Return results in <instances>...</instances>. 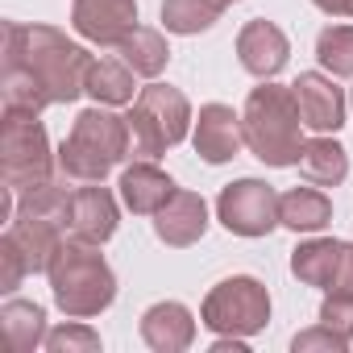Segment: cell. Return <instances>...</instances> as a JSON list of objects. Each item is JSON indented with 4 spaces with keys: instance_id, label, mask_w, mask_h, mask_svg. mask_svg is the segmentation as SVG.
Returning a JSON list of instances; mask_svg holds the SVG:
<instances>
[{
    "instance_id": "obj_1",
    "label": "cell",
    "mask_w": 353,
    "mask_h": 353,
    "mask_svg": "<svg viewBox=\"0 0 353 353\" xmlns=\"http://www.w3.org/2000/svg\"><path fill=\"white\" fill-rule=\"evenodd\" d=\"M92 54L75 46L54 26H21L5 21V63H0V88L13 108H50L71 104L88 92Z\"/></svg>"
},
{
    "instance_id": "obj_2",
    "label": "cell",
    "mask_w": 353,
    "mask_h": 353,
    "mask_svg": "<svg viewBox=\"0 0 353 353\" xmlns=\"http://www.w3.org/2000/svg\"><path fill=\"white\" fill-rule=\"evenodd\" d=\"M133 158V133H129V117H117L112 108L96 104L83 108L71 125V133L59 145V174L63 179H79V183H100L104 174Z\"/></svg>"
},
{
    "instance_id": "obj_3",
    "label": "cell",
    "mask_w": 353,
    "mask_h": 353,
    "mask_svg": "<svg viewBox=\"0 0 353 353\" xmlns=\"http://www.w3.org/2000/svg\"><path fill=\"white\" fill-rule=\"evenodd\" d=\"M303 117H299V100L291 88L262 79V88H254L245 96L241 108V133L254 158H262L266 166H295L303 154Z\"/></svg>"
},
{
    "instance_id": "obj_4",
    "label": "cell",
    "mask_w": 353,
    "mask_h": 353,
    "mask_svg": "<svg viewBox=\"0 0 353 353\" xmlns=\"http://www.w3.org/2000/svg\"><path fill=\"white\" fill-rule=\"evenodd\" d=\"M46 274H50L54 303H59L71 320H92V316H100V312L117 299L112 266L104 262L100 245H92V241L67 237V241L54 250Z\"/></svg>"
},
{
    "instance_id": "obj_5",
    "label": "cell",
    "mask_w": 353,
    "mask_h": 353,
    "mask_svg": "<svg viewBox=\"0 0 353 353\" xmlns=\"http://www.w3.org/2000/svg\"><path fill=\"white\" fill-rule=\"evenodd\" d=\"M54 166L59 158H50V137L38 112L5 104V121H0V174H5V188L13 192L38 188L54 179Z\"/></svg>"
},
{
    "instance_id": "obj_6",
    "label": "cell",
    "mask_w": 353,
    "mask_h": 353,
    "mask_svg": "<svg viewBox=\"0 0 353 353\" xmlns=\"http://www.w3.org/2000/svg\"><path fill=\"white\" fill-rule=\"evenodd\" d=\"M192 129V104L179 88L150 83L137 92L133 112H129V133H133V154L137 158H158L170 145H179Z\"/></svg>"
},
{
    "instance_id": "obj_7",
    "label": "cell",
    "mask_w": 353,
    "mask_h": 353,
    "mask_svg": "<svg viewBox=\"0 0 353 353\" xmlns=\"http://www.w3.org/2000/svg\"><path fill=\"white\" fill-rule=\"evenodd\" d=\"M266 320H270V295L250 274H233L216 283L200 307V324L225 336H254L266 328Z\"/></svg>"
},
{
    "instance_id": "obj_8",
    "label": "cell",
    "mask_w": 353,
    "mask_h": 353,
    "mask_svg": "<svg viewBox=\"0 0 353 353\" xmlns=\"http://www.w3.org/2000/svg\"><path fill=\"white\" fill-rule=\"evenodd\" d=\"M216 216L229 233L237 237H266L279 221V192L262 179H237L221 192Z\"/></svg>"
},
{
    "instance_id": "obj_9",
    "label": "cell",
    "mask_w": 353,
    "mask_h": 353,
    "mask_svg": "<svg viewBox=\"0 0 353 353\" xmlns=\"http://www.w3.org/2000/svg\"><path fill=\"white\" fill-rule=\"evenodd\" d=\"M71 26L96 46H121L137 30V0H75Z\"/></svg>"
},
{
    "instance_id": "obj_10",
    "label": "cell",
    "mask_w": 353,
    "mask_h": 353,
    "mask_svg": "<svg viewBox=\"0 0 353 353\" xmlns=\"http://www.w3.org/2000/svg\"><path fill=\"white\" fill-rule=\"evenodd\" d=\"M237 59H241V67L250 75L274 79L287 67V59H291V42H287V34L274 21L258 17V21H245L241 26V34H237Z\"/></svg>"
},
{
    "instance_id": "obj_11",
    "label": "cell",
    "mask_w": 353,
    "mask_h": 353,
    "mask_svg": "<svg viewBox=\"0 0 353 353\" xmlns=\"http://www.w3.org/2000/svg\"><path fill=\"white\" fill-rule=\"evenodd\" d=\"M154 233L162 245L188 250L208 233V204L200 192H174L158 212H154Z\"/></svg>"
},
{
    "instance_id": "obj_12",
    "label": "cell",
    "mask_w": 353,
    "mask_h": 353,
    "mask_svg": "<svg viewBox=\"0 0 353 353\" xmlns=\"http://www.w3.org/2000/svg\"><path fill=\"white\" fill-rule=\"evenodd\" d=\"M196 154L208 162V166H221V162H233L245 145V133H241V117L229 108V104H204L200 117H196Z\"/></svg>"
},
{
    "instance_id": "obj_13",
    "label": "cell",
    "mask_w": 353,
    "mask_h": 353,
    "mask_svg": "<svg viewBox=\"0 0 353 353\" xmlns=\"http://www.w3.org/2000/svg\"><path fill=\"white\" fill-rule=\"evenodd\" d=\"M291 92H295V100H299V117H303L307 129H316V133H336V129L345 125V92H341L328 75L303 71V75L291 83Z\"/></svg>"
},
{
    "instance_id": "obj_14",
    "label": "cell",
    "mask_w": 353,
    "mask_h": 353,
    "mask_svg": "<svg viewBox=\"0 0 353 353\" xmlns=\"http://www.w3.org/2000/svg\"><path fill=\"white\" fill-rule=\"evenodd\" d=\"M117 200L108 188H79L71 192V208H67V237H79V241H92V245H104L112 233H117Z\"/></svg>"
},
{
    "instance_id": "obj_15",
    "label": "cell",
    "mask_w": 353,
    "mask_h": 353,
    "mask_svg": "<svg viewBox=\"0 0 353 353\" xmlns=\"http://www.w3.org/2000/svg\"><path fill=\"white\" fill-rule=\"evenodd\" d=\"M141 341H145L154 353H183V349L196 341V316H192L179 299L154 303V307L141 316Z\"/></svg>"
},
{
    "instance_id": "obj_16",
    "label": "cell",
    "mask_w": 353,
    "mask_h": 353,
    "mask_svg": "<svg viewBox=\"0 0 353 353\" xmlns=\"http://www.w3.org/2000/svg\"><path fill=\"white\" fill-rule=\"evenodd\" d=\"M174 192H179V188H174V179H170L162 166H154L150 158L121 170V200H125V208L133 216H154Z\"/></svg>"
},
{
    "instance_id": "obj_17",
    "label": "cell",
    "mask_w": 353,
    "mask_h": 353,
    "mask_svg": "<svg viewBox=\"0 0 353 353\" xmlns=\"http://www.w3.org/2000/svg\"><path fill=\"white\" fill-rule=\"evenodd\" d=\"M9 237L17 241V250L26 254V266L30 274H46L50 270V258L54 250L67 241V229L59 221H42V216H13L9 221Z\"/></svg>"
},
{
    "instance_id": "obj_18",
    "label": "cell",
    "mask_w": 353,
    "mask_h": 353,
    "mask_svg": "<svg viewBox=\"0 0 353 353\" xmlns=\"http://www.w3.org/2000/svg\"><path fill=\"white\" fill-rule=\"evenodd\" d=\"M341 262H345V241L312 237V241H303V245L291 254V274H295L303 287L332 291L336 279H341Z\"/></svg>"
},
{
    "instance_id": "obj_19",
    "label": "cell",
    "mask_w": 353,
    "mask_h": 353,
    "mask_svg": "<svg viewBox=\"0 0 353 353\" xmlns=\"http://www.w3.org/2000/svg\"><path fill=\"white\" fill-rule=\"evenodd\" d=\"M279 221L291 229V233H320L328 221H332V200L307 183V188H291L287 196H279Z\"/></svg>"
},
{
    "instance_id": "obj_20",
    "label": "cell",
    "mask_w": 353,
    "mask_h": 353,
    "mask_svg": "<svg viewBox=\"0 0 353 353\" xmlns=\"http://www.w3.org/2000/svg\"><path fill=\"white\" fill-rule=\"evenodd\" d=\"M295 166H299V174L307 183L336 188V183H345V174H349V154L332 137H312V141H303V154H299Z\"/></svg>"
},
{
    "instance_id": "obj_21",
    "label": "cell",
    "mask_w": 353,
    "mask_h": 353,
    "mask_svg": "<svg viewBox=\"0 0 353 353\" xmlns=\"http://www.w3.org/2000/svg\"><path fill=\"white\" fill-rule=\"evenodd\" d=\"M0 324L17 353H34L38 345H46V312L30 299H9L0 307Z\"/></svg>"
},
{
    "instance_id": "obj_22",
    "label": "cell",
    "mask_w": 353,
    "mask_h": 353,
    "mask_svg": "<svg viewBox=\"0 0 353 353\" xmlns=\"http://www.w3.org/2000/svg\"><path fill=\"white\" fill-rule=\"evenodd\" d=\"M229 9V0H162V26L170 34H204L212 30Z\"/></svg>"
},
{
    "instance_id": "obj_23",
    "label": "cell",
    "mask_w": 353,
    "mask_h": 353,
    "mask_svg": "<svg viewBox=\"0 0 353 353\" xmlns=\"http://www.w3.org/2000/svg\"><path fill=\"white\" fill-rule=\"evenodd\" d=\"M117 50H121V59L129 63V71H133V75H145V79H158V75L166 71V63H170L166 38H162L158 30H150V26H137Z\"/></svg>"
},
{
    "instance_id": "obj_24",
    "label": "cell",
    "mask_w": 353,
    "mask_h": 353,
    "mask_svg": "<svg viewBox=\"0 0 353 353\" xmlns=\"http://www.w3.org/2000/svg\"><path fill=\"white\" fill-rule=\"evenodd\" d=\"M88 96L104 108H121V104H133V71L129 63H112V59H100L92 63L88 71Z\"/></svg>"
},
{
    "instance_id": "obj_25",
    "label": "cell",
    "mask_w": 353,
    "mask_h": 353,
    "mask_svg": "<svg viewBox=\"0 0 353 353\" xmlns=\"http://www.w3.org/2000/svg\"><path fill=\"white\" fill-rule=\"evenodd\" d=\"M316 59L332 75H353V26H328L316 38Z\"/></svg>"
},
{
    "instance_id": "obj_26",
    "label": "cell",
    "mask_w": 353,
    "mask_h": 353,
    "mask_svg": "<svg viewBox=\"0 0 353 353\" xmlns=\"http://www.w3.org/2000/svg\"><path fill=\"white\" fill-rule=\"evenodd\" d=\"M46 349L50 353H96L100 349V336L88 324H63V328L46 332Z\"/></svg>"
},
{
    "instance_id": "obj_27",
    "label": "cell",
    "mask_w": 353,
    "mask_h": 353,
    "mask_svg": "<svg viewBox=\"0 0 353 353\" xmlns=\"http://www.w3.org/2000/svg\"><path fill=\"white\" fill-rule=\"evenodd\" d=\"M30 274V266H26V254L17 250V241L5 233V237H0V291H17L21 287V279Z\"/></svg>"
},
{
    "instance_id": "obj_28",
    "label": "cell",
    "mask_w": 353,
    "mask_h": 353,
    "mask_svg": "<svg viewBox=\"0 0 353 353\" xmlns=\"http://www.w3.org/2000/svg\"><path fill=\"white\" fill-rule=\"evenodd\" d=\"M320 324H328V328H336L341 336L353 341V295H336V291H328L324 303H320Z\"/></svg>"
},
{
    "instance_id": "obj_29",
    "label": "cell",
    "mask_w": 353,
    "mask_h": 353,
    "mask_svg": "<svg viewBox=\"0 0 353 353\" xmlns=\"http://www.w3.org/2000/svg\"><path fill=\"white\" fill-rule=\"evenodd\" d=\"M291 349H295V353H312V349H332V353H345V349H349V336H341L336 328L320 324V328L299 332V336L291 341Z\"/></svg>"
},
{
    "instance_id": "obj_30",
    "label": "cell",
    "mask_w": 353,
    "mask_h": 353,
    "mask_svg": "<svg viewBox=\"0 0 353 353\" xmlns=\"http://www.w3.org/2000/svg\"><path fill=\"white\" fill-rule=\"evenodd\" d=\"M312 5L328 17H353V0H312Z\"/></svg>"
},
{
    "instance_id": "obj_31",
    "label": "cell",
    "mask_w": 353,
    "mask_h": 353,
    "mask_svg": "<svg viewBox=\"0 0 353 353\" xmlns=\"http://www.w3.org/2000/svg\"><path fill=\"white\" fill-rule=\"evenodd\" d=\"M212 353H245V336H225L221 332V341L212 345Z\"/></svg>"
},
{
    "instance_id": "obj_32",
    "label": "cell",
    "mask_w": 353,
    "mask_h": 353,
    "mask_svg": "<svg viewBox=\"0 0 353 353\" xmlns=\"http://www.w3.org/2000/svg\"><path fill=\"white\" fill-rule=\"evenodd\" d=\"M229 5H233V0H229Z\"/></svg>"
},
{
    "instance_id": "obj_33",
    "label": "cell",
    "mask_w": 353,
    "mask_h": 353,
    "mask_svg": "<svg viewBox=\"0 0 353 353\" xmlns=\"http://www.w3.org/2000/svg\"><path fill=\"white\" fill-rule=\"evenodd\" d=\"M349 104H353V100H349Z\"/></svg>"
}]
</instances>
